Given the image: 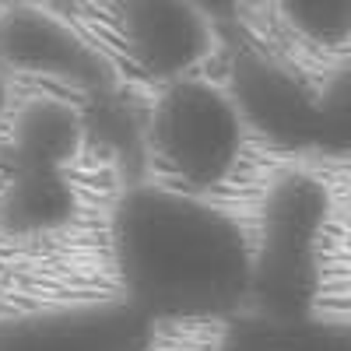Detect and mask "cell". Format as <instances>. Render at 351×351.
<instances>
[{
    "mask_svg": "<svg viewBox=\"0 0 351 351\" xmlns=\"http://www.w3.org/2000/svg\"><path fill=\"white\" fill-rule=\"evenodd\" d=\"M228 95L236 99L246 130H256L281 148H313V102L309 88L291 67L256 49H243L228 71Z\"/></svg>",
    "mask_w": 351,
    "mask_h": 351,
    "instance_id": "cell-7",
    "label": "cell"
},
{
    "mask_svg": "<svg viewBox=\"0 0 351 351\" xmlns=\"http://www.w3.org/2000/svg\"><path fill=\"white\" fill-rule=\"evenodd\" d=\"M158 324L123 295L71 299L0 316V351H152Z\"/></svg>",
    "mask_w": 351,
    "mask_h": 351,
    "instance_id": "cell-4",
    "label": "cell"
},
{
    "mask_svg": "<svg viewBox=\"0 0 351 351\" xmlns=\"http://www.w3.org/2000/svg\"><path fill=\"white\" fill-rule=\"evenodd\" d=\"M116 28L137 74L158 84L197 74L215 46V25L186 0H116Z\"/></svg>",
    "mask_w": 351,
    "mask_h": 351,
    "instance_id": "cell-6",
    "label": "cell"
},
{
    "mask_svg": "<svg viewBox=\"0 0 351 351\" xmlns=\"http://www.w3.org/2000/svg\"><path fill=\"white\" fill-rule=\"evenodd\" d=\"M71 186L64 172L14 169L0 190V221L11 232H43L71 215Z\"/></svg>",
    "mask_w": 351,
    "mask_h": 351,
    "instance_id": "cell-9",
    "label": "cell"
},
{
    "mask_svg": "<svg viewBox=\"0 0 351 351\" xmlns=\"http://www.w3.org/2000/svg\"><path fill=\"white\" fill-rule=\"evenodd\" d=\"M0 67L67 84L95 99L116 88V71L95 46H88L67 21L25 0L0 14Z\"/></svg>",
    "mask_w": 351,
    "mask_h": 351,
    "instance_id": "cell-5",
    "label": "cell"
},
{
    "mask_svg": "<svg viewBox=\"0 0 351 351\" xmlns=\"http://www.w3.org/2000/svg\"><path fill=\"white\" fill-rule=\"evenodd\" d=\"M313 152L351 155V60H341L316 88Z\"/></svg>",
    "mask_w": 351,
    "mask_h": 351,
    "instance_id": "cell-10",
    "label": "cell"
},
{
    "mask_svg": "<svg viewBox=\"0 0 351 351\" xmlns=\"http://www.w3.org/2000/svg\"><path fill=\"white\" fill-rule=\"evenodd\" d=\"M109 260L127 302L155 324L218 319L253 299V239L208 193L134 183L109 211Z\"/></svg>",
    "mask_w": 351,
    "mask_h": 351,
    "instance_id": "cell-1",
    "label": "cell"
},
{
    "mask_svg": "<svg viewBox=\"0 0 351 351\" xmlns=\"http://www.w3.org/2000/svg\"><path fill=\"white\" fill-rule=\"evenodd\" d=\"M246 120L225 84L176 77L158 88L144 116V141L169 183L208 193L232 180L246 148Z\"/></svg>",
    "mask_w": 351,
    "mask_h": 351,
    "instance_id": "cell-2",
    "label": "cell"
},
{
    "mask_svg": "<svg viewBox=\"0 0 351 351\" xmlns=\"http://www.w3.org/2000/svg\"><path fill=\"white\" fill-rule=\"evenodd\" d=\"M281 18L299 36L319 46H337L351 36V0H274Z\"/></svg>",
    "mask_w": 351,
    "mask_h": 351,
    "instance_id": "cell-11",
    "label": "cell"
},
{
    "mask_svg": "<svg viewBox=\"0 0 351 351\" xmlns=\"http://www.w3.org/2000/svg\"><path fill=\"white\" fill-rule=\"evenodd\" d=\"M88 144V116L60 95H36L11 116L14 169L67 172Z\"/></svg>",
    "mask_w": 351,
    "mask_h": 351,
    "instance_id": "cell-8",
    "label": "cell"
},
{
    "mask_svg": "<svg viewBox=\"0 0 351 351\" xmlns=\"http://www.w3.org/2000/svg\"><path fill=\"white\" fill-rule=\"evenodd\" d=\"M327 225V190L313 176H281L263 200L253 243V299L274 316H299L316 291V260Z\"/></svg>",
    "mask_w": 351,
    "mask_h": 351,
    "instance_id": "cell-3",
    "label": "cell"
},
{
    "mask_svg": "<svg viewBox=\"0 0 351 351\" xmlns=\"http://www.w3.org/2000/svg\"><path fill=\"white\" fill-rule=\"evenodd\" d=\"M190 8H197L204 18H208L215 28L218 25H232L239 18V8H243V0H186Z\"/></svg>",
    "mask_w": 351,
    "mask_h": 351,
    "instance_id": "cell-12",
    "label": "cell"
},
{
    "mask_svg": "<svg viewBox=\"0 0 351 351\" xmlns=\"http://www.w3.org/2000/svg\"><path fill=\"white\" fill-rule=\"evenodd\" d=\"M11 109V74L0 67V116Z\"/></svg>",
    "mask_w": 351,
    "mask_h": 351,
    "instance_id": "cell-13",
    "label": "cell"
}]
</instances>
